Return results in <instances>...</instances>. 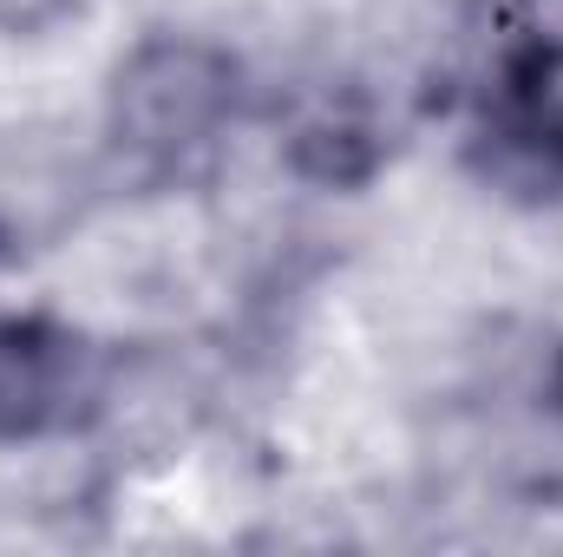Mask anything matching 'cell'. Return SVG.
<instances>
[{"label":"cell","instance_id":"cell-1","mask_svg":"<svg viewBox=\"0 0 563 557\" xmlns=\"http://www.w3.org/2000/svg\"><path fill=\"white\" fill-rule=\"evenodd\" d=\"M106 144L139 171H184L243 119V59L210 33H144L106 79Z\"/></svg>","mask_w":563,"mask_h":557},{"label":"cell","instance_id":"cell-2","mask_svg":"<svg viewBox=\"0 0 563 557\" xmlns=\"http://www.w3.org/2000/svg\"><path fill=\"white\" fill-rule=\"evenodd\" d=\"M119 354L53 315H0V439L53 446L99 433Z\"/></svg>","mask_w":563,"mask_h":557},{"label":"cell","instance_id":"cell-3","mask_svg":"<svg viewBox=\"0 0 563 557\" xmlns=\"http://www.w3.org/2000/svg\"><path fill=\"white\" fill-rule=\"evenodd\" d=\"M492 139H505L525 164L563 177V46H511L505 53Z\"/></svg>","mask_w":563,"mask_h":557},{"label":"cell","instance_id":"cell-4","mask_svg":"<svg viewBox=\"0 0 563 557\" xmlns=\"http://www.w3.org/2000/svg\"><path fill=\"white\" fill-rule=\"evenodd\" d=\"M511 46H563V0H511Z\"/></svg>","mask_w":563,"mask_h":557},{"label":"cell","instance_id":"cell-5","mask_svg":"<svg viewBox=\"0 0 563 557\" xmlns=\"http://www.w3.org/2000/svg\"><path fill=\"white\" fill-rule=\"evenodd\" d=\"M551 401H558V414H563V368H558V387H551Z\"/></svg>","mask_w":563,"mask_h":557}]
</instances>
